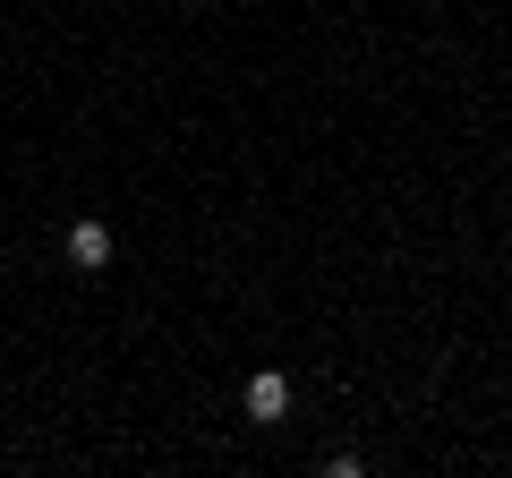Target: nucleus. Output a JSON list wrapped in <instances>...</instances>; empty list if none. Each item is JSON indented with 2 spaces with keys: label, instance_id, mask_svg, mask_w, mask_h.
<instances>
[{
  "label": "nucleus",
  "instance_id": "obj_1",
  "mask_svg": "<svg viewBox=\"0 0 512 478\" xmlns=\"http://www.w3.org/2000/svg\"><path fill=\"white\" fill-rule=\"evenodd\" d=\"M248 419H256V427H282V419H291V376L256 368V376H248Z\"/></svg>",
  "mask_w": 512,
  "mask_h": 478
},
{
  "label": "nucleus",
  "instance_id": "obj_2",
  "mask_svg": "<svg viewBox=\"0 0 512 478\" xmlns=\"http://www.w3.org/2000/svg\"><path fill=\"white\" fill-rule=\"evenodd\" d=\"M69 257L86 265V274H94V265H111V231H103V222H77V231H69Z\"/></svg>",
  "mask_w": 512,
  "mask_h": 478
}]
</instances>
